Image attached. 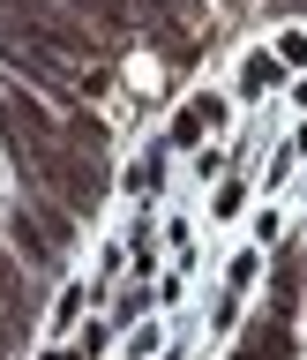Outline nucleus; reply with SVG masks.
I'll return each instance as SVG.
<instances>
[{"label": "nucleus", "instance_id": "7ed1b4c3", "mask_svg": "<svg viewBox=\"0 0 307 360\" xmlns=\"http://www.w3.org/2000/svg\"><path fill=\"white\" fill-rule=\"evenodd\" d=\"M277 60H307V38H300V30H285V38H277Z\"/></svg>", "mask_w": 307, "mask_h": 360}, {"label": "nucleus", "instance_id": "f03ea898", "mask_svg": "<svg viewBox=\"0 0 307 360\" xmlns=\"http://www.w3.org/2000/svg\"><path fill=\"white\" fill-rule=\"evenodd\" d=\"M240 202H247V180H225V188H218V218H233Z\"/></svg>", "mask_w": 307, "mask_h": 360}, {"label": "nucleus", "instance_id": "f257e3e1", "mask_svg": "<svg viewBox=\"0 0 307 360\" xmlns=\"http://www.w3.org/2000/svg\"><path fill=\"white\" fill-rule=\"evenodd\" d=\"M277 75H285V60H277V53H247V60H240V90H247V98L277 90Z\"/></svg>", "mask_w": 307, "mask_h": 360}, {"label": "nucleus", "instance_id": "39448f33", "mask_svg": "<svg viewBox=\"0 0 307 360\" xmlns=\"http://www.w3.org/2000/svg\"><path fill=\"white\" fill-rule=\"evenodd\" d=\"M45 360H83V353H45Z\"/></svg>", "mask_w": 307, "mask_h": 360}, {"label": "nucleus", "instance_id": "20e7f679", "mask_svg": "<svg viewBox=\"0 0 307 360\" xmlns=\"http://www.w3.org/2000/svg\"><path fill=\"white\" fill-rule=\"evenodd\" d=\"M285 150H292V158H307V128H300V135H292V143H285Z\"/></svg>", "mask_w": 307, "mask_h": 360}]
</instances>
